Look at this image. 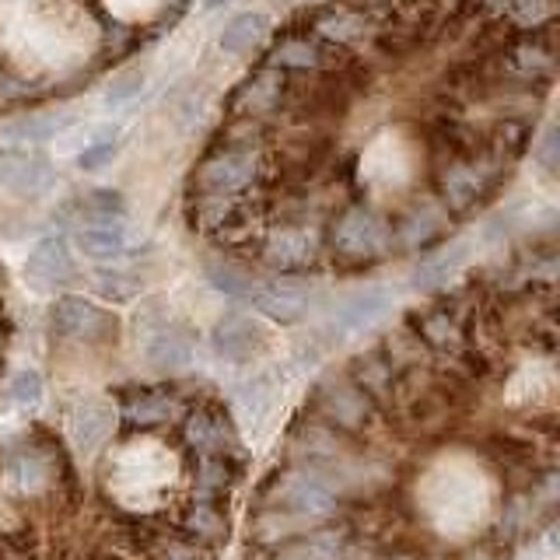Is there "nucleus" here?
<instances>
[{
	"label": "nucleus",
	"instance_id": "1",
	"mask_svg": "<svg viewBox=\"0 0 560 560\" xmlns=\"http://www.w3.org/2000/svg\"><path fill=\"white\" fill-rule=\"evenodd\" d=\"M179 477H183L179 459L162 442L122 445L116 452V459L109 463V472H105L109 512L133 515V518L148 515L168 501V490Z\"/></svg>",
	"mask_w": 560,
	"mask_h": 560
},
{
	"label": "nucleus",
	"instance_id": "2",
	"mask_svg": "<svg viewBox=\"0 0 560 560\" xmlns=\"http://www.w3.org/2000/svg\"><path fill=\"white\" fill-rule=\"evenodd\" d=\"M259 119L238 116L218 148H210L192 168V192H253L262 183L267 158H262Z\"/></svg>",
	"mask_w": 560,
	"mask_h": 560
},
{
	"label": "nucleus",
	"instance_id": "3",
	"mask_svg": "<svg viewBox=\"0 0 560 560\" xmlns=\"http://www.w3.org/2000/svg\"><path fill=\"white\" fill-rule=\"evenodd\" d=\"M329 253L343 267H372L382 256L393 253V224L375 207L350 203L329 228Z\"/></svg>",
	"mask_w": 560,
	"mask_h": 560
},
{
	"label": "nucleus",
	"instance_id": "4",
	"mask_svg": "<svg viewBox=\"0 0 560 560\" xmlns=\"http://www.w3.org/2000/svg\"><path fill=\"white\" fill-rule=\"evenodd\" d=\"M308 413L326 420V424H332V428L350 434V438L375 434L378 424L385 420L382 410L375 407V399L368 396L347 372L315 385L312 396H308Z\"/></svg>",
	"mask_w": 560,
	"mask_h": 560
},
{
	"label": "nucleus",
	"instance_id": "5",
	"mask_svg": "<svg viewBox=\"0 0 560 560\" xmlns=\"http://www.w3.org/2000/svg\"><path fill=\"white\" fill-rule=\"evenodd\" d=\"M501 175H504V162L494 154L452 158V162L438 172V200L445 203L448 214L466 218L494 197Z\"/></svg>",
	"mask_w": 560,
	"mask_h": 560
},
{
	"label": "nucleus",
	"instance_id": "6",
	"mask_svg": "<svg viewBox=\"0 0 560 560\" xmlns=\"http://www.w3.org/2000/svg\"><path fill=\"white\" fill-rule=\"evenodd\" d=\"M256 504L288 508V512L319 518V522H337V518L347 515L343 504L332 498L305 466H294V463H284L277 472H270V477L262 480Z\"/></svg>",
	"mask_w": 560,
	"mask_h": 560
},
{
	"label": "nucleus",
	"instance_id": "7",
	"mask_svg": "<svg viewBox=\"0 0 560 560\" xmlns=\"http://www.w3.org/2000/svg\"><path fill=\"white\" fill-rule=\"evenodd\" d=\"M179 438H183L189 455H228V459L245 463L235 420L214 399L192 402V407L186 410V417L179 420Z\"/></svg>",
	"mask_w": 560,
	"mask_h": 560
},
{
	"label": "nucleus",
	"instance_id": "8",
	"mask_svg": "<svg viewBox=\"0 0 560 560\" xmlns=\"http://www.w3.org/2000/svg\"><path fill=\"white\" fill-rule=\"evenodd\" d=\"M189 221L197 232L224 242H249L256 232V218L249 207V192H192Z\"/></svg>",
	"mask_w": 560,
	"mask_h": 560
},
{
	"label": "nucleus",
	"instance_id": "9",
	"mask_svg": "<svg viewBox=\"0 0 560 560\" xmlns=\"http://www.w3.org/2000/svg\"><path fill=\"white\" fill-rule=\"evenodd\" d=\"M319 256H323L319 232L305 221L277 224L259 238V262L273 273L302 277L315 267V262H319Z\"/></svg>",
	"mask_w": 560,
	"mask_h": 560
},
{
	"label": "nucleus",
	"instance_id": "10",
	"mask_svg": "<svg viewBox=\"0 0 560 560\" xmlns=\"http://www.w3.org/2000/svg\"><path fill=\"white\" fill-rule=\"evenodd\" d=\"M189 407L192 399L183 396L175 385H130V389L116 393V413L140 431L179 424Z\"/></svg>",
	"mask_w": 560,
	"mask_h": 560
},
{
	"label": "nucleus",
	"instance_id": "11",
	"mask_svg": "<svg viewBox=\"0 0 560 560\" xmlns=\"http://www.w3.org/2000/svg\"><path fill=\"white\" fill-rule=\"evenodd\" d=\"M490 70H494V78L504 84L542 88L557 74V52L547 39H539V32H533V39L504 46L494 57V63H490Z\"/></svg>",
	"mask_w": 560,
	"mask_h": 560
},
{
	"label": "nucleus",
	"instance_id": "12",
	"mask_svg": "<svg viewBox=\"0 0 560 560\" xmlns=\"http://www.w3.org/2000/svg\"><path fill=\"white\" fill-rule=\"evenodd\" d=\"M49 329L52 337L70 340V343H109L116 340L119 323L113 312L98 308L95 302L84 298H60L49 308Z\"/></svg>",
	"mask_w": 560,
	"mask_h": 560
},
{
	"label": "nucleus",
	"instance_id": "13",
	"mask_svg": "<svg viewBox=\"0 0 560 560\" xmlns=\"http://www.w3.org/2000/svg\"><path fill=\"white\" fill-rule=\"evenodd\" d=\"M312 35L337 52H358L378 39V22L364 11L350 8L347 0H337V4H326L312 14Z\"/></svg>",
	"mask_w": 560,
	"mask_h": 560
},
{
	"label": "nucleus",
	"instance_id": "14",
	"mask_svg": "<svg viewBox=\"0 0 560 560\" xmlns=\"http://www.w3.org/2000/svg\"><path fill=\"white\" fill-rule=\"evenodd\" d=\"M0 186H4L11 197L39 200L43 192H49V186H52L49 158L25 148V144L0 148Z\"/></svg>",
	"mask_w": 560,
	"mask_h": 560
},
{
	"label": "nucleus",
	"instance_id": "15",
	"mask_svg": "<svg viewBox=\"0 0 560 560\" xmlns=\"http://www.w3.org/2000/svg\"><path fill=\"white\" fill-rule=\"evenodd\" d=\"M291 102V81L284 70L262 67L232 92V113L245 119H267Z\"/></svg>",
	"mask_w": 560,
	"mask_h": 560
},
{
	"label": "nucleus",
	"instance_id": "16",
	"mask_svg": "<svg viewBox=\"0 0 560 560\" xmlns=\"http://www.w3.org/2000/svg\"><path fill=\"white\" fill-rule=\"evenodd\" d=\"M249 302L259 315H267V319L280 326H291L298 319H305L312 288L294 273H277L273 280H259L256 291L249 294Z\"/></svg>",
	"mask_w": 560,
	"mask_h": 560
},
{
	"label": "nucleus",
	"instance_id": "17",
	"mask_svg": "<svg viewBox=\"0 0 560 560\" xmlns=\"http://www.w3.org/2000/svg\"><path fill=\"white\" fill-rule=\"evenodd\" d=\"M452 232V214L442 200H417L413 207L402 210V218L393 232V245L399 253H420L431 249Z\"/></svg>",
	"mask_w": 560,
	"mask_h": 560
},
{
	"label": "nucleus",
	"instance_id": "18",
	"mask_svg": "<svg viewBox=\"0 0 560 560\" xmlns=\"http://www.w3.org/2000/svg\"><path fill=\"white\" fill-rule=\"evenodd\" d=\"M350 539H354V533H350L347 518H337V522H326L305 536L277 542V547L267 550L259 560H343Z\"/></svg>",
	"mask_w": 560,
	"mask_h": 560
},
{
	"label": "nucleus",
	"instance_id": "19",
	"mask_svg": "<svg viewBox=\"0 0 560 560\" xmlns=\"http://www.w3.org/2000/svg\"><path fill=\"white\" fill-rule=\"evenodd\" d=\"M116 402L113 399H102V396H88L81 399L74 410L67 413V438L70 445L84 455H95L105 442L113 438L116 431Z\"/></svg>",
	"mask_w": 560,
	"mask_h": 560
},
{
	"label": "nucleus",
	"instance_id": "20",
	"mask_svg": "<svg viewBox=\"0 0 560 560\" xmlns=\"http://www.w3.org/2000/svg\"><path fill=\"white\" fill-rule=\"evenodd\" d=\"M210 347H214V354L221 361L245 364L267 347V332H262V326H256L249 315L228 312L224 319H218L214 332H210Z\"/></svg>",
	"mask_w": 560,
	"mask_h": 560
},
{
	"label": "nucleus",
	"instance_id": "21",
	"mask_svg": "<svg viewBox=\"0 0 560 560\" xmlns=\"http://www.w3.org/2000/svg\"><path fill=\"white\" fill-rule=\"evenodd\" d=\"M175 529L186 533L189 539H197L200 547H207L210 553H218L228 533H232V522H228V504L221 501H183L179 515H175Z\"/></svg>",
	"mask_w": 560,
	"mask_h": 560
},
{
	"label": "nucleus",
	"instance_id": "22",
	"mask_svg": "<svg viewBox=\"0 0 560 560\" xmlns=\"http://www.w3.org/2000/svg\"><path fill=\"white\" fill-rule=\"evenodd\" d=\"M347 375L354 378L361 389L375 399V407L382 410V417L393 413V399H396V382H399V372L396 364L385 358V350L375 347V350H364L354 361H350Z\"/></svg>",
	"mask_w": 560,
	"mask_h": 560
},
{
	"label": "nucleus",
	"instance_id": "23",
	"mask_svg": "<svg viewBox=\"0 0 560 560\" xmlns=\"http://www.w3.org/2000/svg\"><path fill=\"white\" fill-rule=\"evenodd\" d=\"M25 273L46 291H57L74 280V256H70V245L60 235H46L32 245V253L25 259Z\"/></svg>",
	"mask_w": 560,
	"mask_h": 560
},
{
	"label": "nucleus",
	"instance_id": "24",
	"mask_svg": "<svg viewBox=\"0 0 560 560\" xmlns=\"http://www.w3.org/2000/svg\"><path fill=\"white\" fill-rule=\"evenodd\" d=\"M144 358L148 364L162 368V372H175L192 361V332L183 323L158 319L144 332Z\"/></svg>",
	"mask_w": 560,
	"mask_h": 560
},
{
	"label": "nucleus",
	"instance_id": "25",
	"mask_svg": "<svg viewBox=\"0 0 560 560\" xmlns=\"http://www.w3.org/2000/svg\"><path fill=\"white\" fill-rule=\"evenodd\" d=\"M329 63H332L329 46L323 39H315L312 32L288 35V39H280L267 52V67L284 70V74H319V70H326Z\"/></svg>",
	"mask_w": 560,
	"mask_h": 560
},
{
	"label": "nucleus",
	"instance_id": "26",
	"mask_svg": "<svg viewBox=\"0 0 560 560\" xmlns=\"http://www.w3.org/2000/svg\"><path fill=\"white\" fill-rule=\"evenodd\" d=\"M78 249L95 262H113L130 249V235L122 218L81 221L78 224Z\"/></svg>",
	"mask_w": 560,
	"mask_h": 560
},
{
	"label": "nucleus",
	"instance_id": "27",
	"mask_svg": "<svg viewBox=\"0 0 560 560\" xmlns=\"http://www.w3.org/2000/svg\"><path fill=\"white\" fill-rule=\"evenodd\" d=\"M389 308H393V291L382 288V284H368V288L350 294L347 302L340 305L337 323H340L343 332H354V329H364V326L378 323Z\"/></svg>",
	"mask_w": 560,
	"mask_h": 560
},
{
	"label": "nucleus",
	"instance_id": "28",
	"mask_svg": "<svg viewBox=\"0 0 560 560\" xmlns=\"http://www.w3.org/2000/svg\"><path fill=\"white\" fill-rule=\"evenodd\" d=\"M67 122H70V113H63V109H43V113H28L22 119L8 122L4 137L11 140V144L32 148V144H46L49 137H57L67 127Z\"/></svg>",
	"mask_w": 560,
	"mask_h": 560
},
{
	"label": "nucleus",
	"instance_id": "29",
	"mask_svg": "<svg viewBox=\"0 0 560 560\" xmlns=\"http://www.w3.org/2000/svg\"><path fill=\"white\" fill-rule=\"evenodd\" d=\"M267 18L262 14H253V11H245V14H235L232 22H228L218 35V43L224 52H232V57H245V52H253L262 46V39H267Z\"/></svg>",
	"mask_w": 560,
	"mask_h": 560
},
{
	"label": "nucleus",
	"instance_id": "30",
	"mask_svg": "<svg viewBox=\"0 0 560 560\" xmlns=\"http://www.w3.org/2000/svg\"><path fill=\"white\" fill-rule=\"evenodd\" d=\"M466 262V245H445L442 253H434V256H428L420 267L413 270V280L410 284L417 288V291H438V288H445L448 280H452V273L459 270Z\"/></svg>",
	"mask_w": 560,
	"mask_h": 560
},
{
	"label": "nucleus",
	"instance_id": "31",
	"mask_svg": "<svg viewBox=\"0 0 560 560\" xmlns=\"http://www.w3.org/2000/svg\"><path fill=\"white\" fill-rule=\"evenodd\" d=\"M207 280H210V288L221 291L224 298H245L249 302V294L256 291L259 284V277L253 270H245L242 262L235 259H207V267H203Z\"/></svg>",
	"mask_w": 560,
	"mask_h": 560
},
{
	"label": "nucleus",
	"instance_id": "32",
	"mask_svg": "<svg viewBox=\"0 0 560 560\" xmlns=\"http://www.w3.org/2000/svg\"><path fill=\"white\" fill-rule=\"evenodd\" d=\"M214 557L218 553H210L197 539L175 529V525H162L148 542V560H214Z\"/></svg>",
	"mask_w": 560,
	"mask_h": 560
},
{
	"label": "nucleus",
	"instance_id": "33",
	"mask_svg": "<svg viewBox=\"0 0 560 560\" xmlns=\"http://www.w3.org/2000/svg\"><path fill=\"white\" fill-rule=\"evenodd\" d=\"M494 11L522 32H547L557 18V0H501Z\"/></svg>",
	"mask_w": 560,
	"mask_h": 560
},
{
	"label": "nucleus",
	"instance_id": "34",
	"mask_svg": "<svg viewBox=\"0 0 560 560\" xmlns=\"http://www.w3.org/2000/svg\"><path fill=\"white\" fill-rule=\"evenodd\" d=\"M525 144H529V122L525 119H501L490 133V154L501 162H512L515 154L525 151Z\"/></svg>",
	"mask_w": 560,
	"mask_h": 560
},
{
	"label": "nucleus",
	"instance_id": "35",
	"mask_svg": "<svg viewBox=\"0 0 560 560\" xmlns=\"http://www.w3.org/2000/svg\"><path fill=\"white\" fill-rule=\"evenodd\" d=\"M8 399L18 402V407H39L43 402V375L32 372V368L14 372L8 382Z\"/></svg>",
	"mask_w": 560,
	"mask_h": 560
},
{
	"label": "nucleus",
	"instance_id": "36",
	"mask_svg": "<svg viewBox=\"0 0 560 560\" xmlns=\"http://www.w3.org/2000/svg\"><path fill=\"white\" fill-rule=\"evenodd\" d=\"M95 288H98V294L113 298V302H130V298L140 291V280L130 270H98Z\"/></svg>",
	"mask_w": 560,
	"mask_h": 560
},
{
	"label": "nucleus",
	"instance_id": "37",
	"mask_svg": "<svg viewBox=\"0 0 560 560\" xmlns=\"http://www.w3.org/2000/svg\"><path fill=\"white\" fill-rule=\"evenodd\" d=\"M78 224L81 221H102V218H122V197L116 192H88L78 200Z\"/></svg>",
	"mask_w": 560,
	"mask_h": 560
},
{
	"label": "nucleus",
	"instance_id": "38",
	"mask_svg": "<svg viewBox=\"0 0 560 560\" xmlns=\"http://www.w3.org/2000/svg\"><path fill=\"white\" fill-rule=\"evenodd\" d=\"M238 402H242V410L249 413V417H262V413L270 410V402H273V382L267 375L245 382L242 389H238Z\"/></svg>",
	"mask_w": 560,
	"mask_h": 560
},
{
	"label": "nucleus",
	"instance_id": "39",
	"mask_svg": "<svg viewBox=\"0 0 560 560\" xmlns=\"http://www.w3.org/2000/svg\"><path fill=\"white\" fill-rule=\"evenodd\" d=\"M140 88H144V74L140 70H122V74H116L109 81V88H105V102L109 105H122L140 95Z\"/></svg>",
	"mask_w": 560,
	"mask_h": 560
},
{
	"label": "nucleus",
	"instance_id": "40",
	"mask_svg": "<svg viewBox=\"0 0 560 560\" xmlns=\"http://www.w3.org/2000/svg\"><path fill=\"white\" fill-rule=\"evenodd\" d=\"M116 158V137H102V140H92L81 154H78V165L84 172H98L105 168Z\"/></svg>",
	"mask_w": 560,
	"mask_h": 560
},
{
	"label": "nucleus",
	"instance_id": "41",
	"mask_svg": "<svg viewBox=\"0 0 560 560\" xmlns=\"http://www.w3.org/2000/svg\"><path fill=\"white\" fill-rule=\"evenodd\" d=\"M536 165L547 172V175H557L560 172V130L557 127H547V133L539 137V144H536Z\"/></svg>",
	"mask_w": 560,
	"mask_h": 560
},
{
	"label": "nucleus",
	"instance_id": "42",
	"mask_svg": "<svg viewBox=\"0 0 560 560\" xmlns=\"http://www.w3.org/2000/svg\"><path fill=\"white\" fill-rule=\"evenodd\" d=\"M428 553H420V550H413V547H407V550H396V553H389V557H378V560H424Z\"/></svg>",
	"mask_w": 560,
	"mask_h": 560
},
{
	"label": "nucleus",
	"instance_id": "43",
	"mask_svg": "<svg viewBox=\"0 0 560 560\" xmlns=\"http://www.w3.org/2000/svg\"><path fill=\"white\" fill-rule=\"evenodd\" d=\"M207 8H224V4H232V0H203Z\"/></svg>",
	"mask_w": 560,
	"mask_h": 560
},
{
	"label": "nucleus",
	"instance_id": "44",
	"mask_svg": "<svg viewBox=\"0 0 560 560\" xmlns=\"http://www.w3.org/2000/svg\"><path fill=\"white\" fill-rule=\"evenodd\" d=\"M480 4H483V8H490V11H494V8L501 4V0H480Z\"/></svg>",
	"mask_w": 560,
	"mask_h": 560
},
{
	"label": "nucleus",
	"instance_id": "45",
	"mask_svg": "<svg viewBox=\"0 0 560 560\" xmlns=\"http://www.w3.org/2000/svg\"><path fill=\"white\" fill-rule=\"evenodd\" d=\"M95 560H116V557H95Z\"/></svg>",
	"mask_w": 560,
	"mask_h": 560
},
{
	"label": "nucleus",
	"instance_id": "46",
	"mask_svg": "<svg viewBox=\"0 0 560 560\" xmlns=\"http://www.w3.org/2000/svg\"><path fill=\"white\" fill-rule=\"evenodd\" d=\"M277 4H291V0H277Z\"/></svg>",
	"mask_w": 560,
	"mask_h": 560
}]
</instances>
